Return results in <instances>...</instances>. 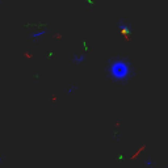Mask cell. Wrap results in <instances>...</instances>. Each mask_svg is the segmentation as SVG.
<instances>
[{
  "label": "cell",
  "mask_w": 168,
  "mask_h": 168,
  "mask_svg": "<svg viewBox=\"0 0 168 168\" xmlns=\"http://www.w3.org/2000/svg\"><path fill=\"white\" fill-rule=\"evenodd\" d=\"M131 72V66L123 58H113L106 64V76L116 83L127 80Z\"/></svg>",
  "instance_id": "obj_1"
},
{
  "label": "cell",
  "mask_w": 168,
  "mask_h": 168,
  "mask_svg": "<svg viewBox=\"0 0 168 168\" xmlns=\"http://www.w3.org/2000/svg\"><path fill=\"white\" fill-rule=\"evenodd\" d=\"M71 60H72V63L76 66L84 64V63L87 62V52H76V54L72 55Z\"/></svg>",
  "instance_id": "obj_2"
},
{
  "label": "cell",
  "mask_w": 168,
  "mask_h": 168,
  "mask_svg": "<svg viewBox=\"0 0 168 168\" xmlns=\"http://www.w3.org/2000/svg\"><path fill=\"white\" fill-rule=\"evenodd\" d=\"M47 30L46 29H38V30H33L32 33H29V37H30L32 39H34V41H37V39H39L41 37L46 36Z\"/></svg>",
  "instance_id": "obj_3"
},
{
  "label": "cell",
  "mask_w": 168,
  "mask_h": 168,
  "mask_svg": "<svg viewBox=\"0 0 168 168\" xmlns=\"http://www.w3.org/2000/svg\"><path fill=\"white\" fill-rule=\"evenodd\" d=\"M76 91H78V85H74V84H71V85L67 88V94H72V93H75Z\"/></svg>",
  "instance_id": "obj_4"
},
{
  "label": "cell",
  "mask_w": 168,
  "mask_h": 168,
  "mask_svg": "<svg viewBox=\"0 0 168 168\" xmlns=\"http://www.w3.org/2000/svg\"><path fill=\"white\" fill-rule=\"evenodd\" d=\"M3 160H4V158H1V156H0V164H1V163H3Z\"/></svg>",
  "instance_id": "obj_5"
},
{
  "label": "cell",
  "mask_w": 168,
  "mask_h": 168,
  "mask_svg": "<svg viewBox=\"0 0 168 168\" xmlns=\"http://www.w3.org/2000/svg\"><path fill=\"white\" fill-rule=\"evenodd\" d=\"M0 5H1V0H0Z\"/></svg>",
  "instance_id": "obj_6"
}]
</instances>
